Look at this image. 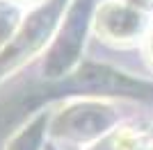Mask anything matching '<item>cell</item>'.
<instances>
[{
    "instance_id": "1",
    "label": "cell",
    "mask_w": 153,
    "mask_h": 150,
    "mask_svg": "<svg viewBox=\"0 0 153 150\" xmlns=\"http://www.w3.org/2000/svg\"><path fill=\"white\" fill-rule=\"evenodd\" d=\"M144 27H146L144 12L123 0H105L103 5H98L94 16V32L105 43L130 46L142 37Z\"/></svg>"
},
{
    "instance_id": "2",
    "label": "cell",
    "mask_w": 153,
    "mask_h": 150,
    "mask_svg": "<svg viewBox=\"0 0 153 150\" xmlns=\"http://www.w3.org/2000/svg\"><path fill=\"white\" fill-rule=\"evenodd\" d=\"M112 109L103 105V102H80V105L66 109L59 121V130L64 137L71 139H89L103 134V127L110 125L112 121Z\"/></svg>"
},
{
    "instance_id": "3",
    "label": "cell",
    "mask_w": 153,
    "mask_h": 150,
    "mask_svg": "<svg viewBox=\"0 0 153 150\" xmlns=\"http://www.w3.org/2000/svg\"><path fill=\"white\" fill-rule=\"evenodd\" d=\"M71 16L73 18L66 21V23L62 25V32L69 37V34H78V32H82V16H85V7L82 9H78V7H73L71 9ZM64 39V37H59ZM76 52L78 50L73 48V46H69V39H64V46H55L53 48V55H51V62H48V68H53V64L57 62V68H66L69 66V62H73L76 59Z\"/></svg>"
},
{
    "instance_id": "4",
    "label": "cell",
    "mask_w": 153,
    "mask_h": 150,
    "mask_svg": "<svg viewBox=\"0 0 153 150\" xmlns=\"http://www.w3.org/2000/svg\"><path fill=\"white\" fill-rule=\"evenodd\" d=\"M21 23V9L14 0H0V50L14 39Z\"/></svg>"
},
{
    "instance_id": "5",
    "label": "cell",
    "mask_w": 153,
    "mask_h": 150,
    "mask_svg": "<svg viewBox=\"0 0 153 150\" xmlns=\"http://www.w3.org/2000/svg\"><path fill=\"white\" fill-rule=\"evenodd\" d=\"M16 5H41V2H46V0H14Z\"/></svg>"
},
{
    "instance_id": "6",
    "label": "cell",
    "mask_w": 153,
    "mask_h": 150,
    "mask_svg": "<svg viewBox=\"0 0 153 150\" xmlns=\"http://www.w3.org/2000/svg\"><path fill=\"white\" fill-rule=\"evenodd\" d=\"M149 57H151V62H153V34L149 39Z\"/></svg>"
},
{
    "instance_id": "7",
    "label": "cell",
    "mask_w": 153,
    "mask_h": 150,
    "mask_svg": "<svg viewBox=\"0 0 153 150\" xmlns=\"http://www.w3.org/2000/svg\"><path fill=\"white\" fill-rule=\"evenodd\" d=\"M142 150H153V146H146V148H142Z\"/></svg>"
}]
</instances>
